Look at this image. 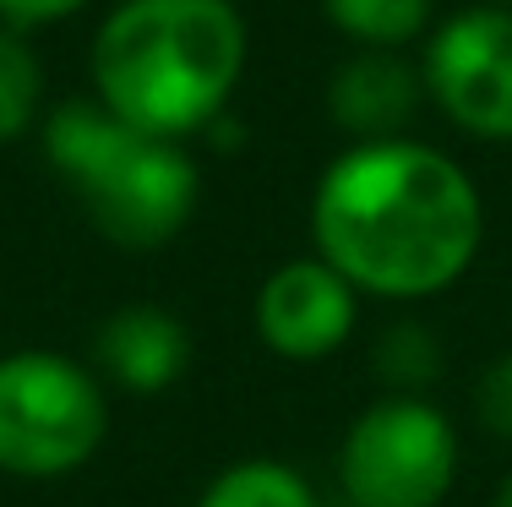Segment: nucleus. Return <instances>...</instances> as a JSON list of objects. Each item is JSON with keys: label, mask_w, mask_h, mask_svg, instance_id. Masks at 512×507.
<instances>
[{"label": "nucleus", "mask_w": 512, "mask_h": 507, "mask_svg": "<svg viewBox=\"0 0 512 507\" xmlns=\"http://www.w3.org/2000/svg\"><path fill=\"white\" fill-rule=\"evenodd\" d=\"M246 60L235 0H120L88 44V99L148 137L191 142L229 110Z\"/></svg>", "instance_id": "f03ea898"}, {"label": "nucleus", "mask_w": 512, "mask_h": 507, "mask_svg": "<svg viewBox=\"0 0 512 507\" xmlns=\"http://www.w3.org/2000/svg\"><path fill=\"white\" fill-rule=\"evenodd\" d=\"M420 104H425V82L420 66L404 60V50H355L327 77V115L355 142L409 137Z\"/></svg>", "instance_id": "1a4fd4ad"}, {"label": "nucleus", "mask_w": 512, "mask_h": 507, "mask_svg": "<svg viewBox=\"0 0 512 507\" xmlns=\"http://www.w3.org/2000/svg\"><path fill=\"white\" fill-rule=\"evenodd\" d=\"M436 0H322V17L355 50H404L425 39Z\"/></svg>", "instance_id": "9b49d317"}, {"label": "nucleus", "mask_w": 512, "mask_h": 507, "mask_svg": "<svg viewBox=\"0 0 512 507\" xmlns=\"http://www.w3.org/2000/svg\"><path fill=\"white\" fill-rule=\"evenodd\" d=\"M474 415H480V426L491 437L512 442V349H502L480 371V382H474Z\"/></svg>", "instance_id": "4468645a"}, {"label": "nucleus", "mask_w": 512, "mask_h": 507, "mask_svg": "<svg viewBox=\"0 0 512 507\" xmlns=\"http://www.w3.org/2000/svg\"><path fill=\"white\" fill-rule=\"evenodd\" d=\"M458 480V426L425 393H382L338 442L349 507H442Z\"/></svg>", "instance_id": "39448f33"}, {"label": "nucleus", "mask_w": 512, "mask_h": 507, "mask_svg": "<svg viewBox=\"0 0 512 507\" xmlns=\"http://www.w3.org/2000/svg\"><path fill=\"white\" fill-rule=\"evenodd\" d=\"M44 126V55L33 33L0 28V148Z\"/></svg>", "instance_id": "f8f14e48"}, {"label": "nucleus", "mask_w": 512, "mask_h": 507, "mask_svg": "<svg viewBox=\"0 0 512 507\" xmlns=\"http://www.w3.org/2000/svg\"><path fill=\"white\" fill-rule=\"evenodd\" d=\"M376 371H382V382L393 393H420L425 382H436V371H442V349H436V338L425 328L398 322V328H387L382 344H376Z\"/></svg>", "instance_id": "ddd939ff"}, {"label": "nucleus", "mask_w": 512, "mask_h": 507, "mask_svg": "<svg viewBox=\"0 0 512 507\" xmlns=\"http://www.w3.org/2000/svg\"><path fill=\"white\" fill-rule=\"evenodd\" d=\"M491 507H512V475L502 480V486H496V502Z\"/></svg>", "instance_id": "dca6fc26"}, {"label": "nucleus", "mask_w": 512, "mask_h": 507, "mask_svg": "<svg viewBox=\"0 0 512 507\" xmlns=\"http://www.w3.org/2000/svg\"><path fill=\"white\" fill-rule=\"evenodd\" d=\"M93 371L131 398H158L191 371V333L164 306H120L93 333Z\"/></svg>", "instance_id": "6e6552de"}, {"label": "nucleus", "mask_w": 512, "mask_h": 507, "mask_svg": "<svg viewBox=\"0 0 512 507\" xmlns=\"http://www.w3.org/2000/svg\"><path fill=\"white\" fill-rule=\"evenodd\" d=\"M485 6H507V11H512V0H485Z\"/></svg>", "instance_id": "f3484780"}, {"label": "nucleus", "mask_w": 512, "mask_h": 507, "mask_svg": "<svg viewBox=\"0 0 512 507\" xmlns=\"http://www.w3.org/2000/svg\"><path fill=\"white\" fill-rule=\"evenodd\" d=\"M197 507H322L311 480L284 458H235L202 486Z\"/></svg>", "instance_id": "9d476101"}, {"label": "nucleus", "mask_w": 512, "mask_h": 507, "mask_svg": "<svg viewBox=\"0 0 512 507\" xmlns=\"http://www.w3.org/2000/svg\"><path fill=\"white\" fill-rule=\"evenodd\" d=\"M109 393L99 371L60 349L0 355V475L66 480L104 448Z\"/></svg>", "instance_id": "20e7f679"}, {"label": "nucleus", "mask_w": 512, "mask_h": 507, "mask_svg": "<svg viewBox=\"0 0 512 507\" xmlns=\"http://www.w3.org/2000/svg\"><path fill=\"white\" fill-rule=\"evenodd\" d=\"M425 99L474 142H512V11L463 6L425 33Z\"/></svg>", "instance_id": "423d86ee"}, {"label": "nucleus", "mask_w": 512, "mask_h": 507, "mask_svg": "<svg viewBox=\"0 0 512 507\" xmlns=\"http://www.w3.org/2000/svg\"><path fill=\"white\" fill-rule=\"evenodd\" d=\"M44 159L88 224L120 251H164L202 202V169L186 142L126 126L99 99H66L39 126Z\"/></svg>", "instance_id": "7ed1b4c3"}, {"label": "nucleus", "mask_w": 512, "mask_h": 507, "mask_svg": "<svg viewBox=\"0 0 512 507\" xmlns=\"http://www.w3.org/2000/svg\"><path fill=\"white\" fill-rule=\"evenodd\" d=\"M311 246L360 300H436L485 246V197L420 137L349 142L311 191Z\"/></svg>", "instance_id": "f257e3e1"}, {"label": "nucleus", "mask_w": 512, "mask_h": 507, "mask_svg": "<svg viewBox=\"0 0 512 507\" xmlns=\"http://www.w3.org/2000/svg\"><path fill=\"white\" fill-rule=\"evenodd\" d=\"M355 322H360L355 284L338 268H327L316 251L278 262L251 300V328L262 338V349L278 360H295V366L338 355L355 333Z\"/></svg>", "instance_id": "0eeeda50"}, {"label": "nucleus", "mask_w": 512, "mask_h": 507, "mask_svg": "<svg viewBox=\"0 0 512 507\" xmlns=\"http://www.w3.org/2000/svg\"><path fill=\"white\" fill-rule=\"evenodd\" d=\"M82 6H93V0H0V28H17V33L55 28V22L77 17Z\"/></svg>", "instance_id": "2eb2a0df"}]
</instances>
